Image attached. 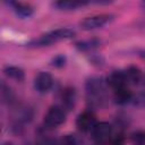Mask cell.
Listing matches in <instances>:
<instances>
[{"mask_svg": "<svg viewBox=\"0 0 145 145\" xmlns=\"http://www.w3.org/2000/svg\"><path fill=\"white\" fill-rule=\"evenodd\" d=\"M52 85H53V78L46 71H40L34 79V87L40 93L48 92L52 87Z\"/></svg>", "mask_w": 145, "mask_h": 145, "instance_id": "obj_6", "label": "cell"}, {"mask_svg": "<svg viewBox=\"0 0 145 145\" xmlns=\"http://www.w3.org/2000/svg\"><path fill=\"white\" fill-rule=\"evenodd\" d=\"M138 54H139L140 58L145 59V50H140V51H138Z\"/></svg>", "mask_w": 145, "mask_h": 145, "instance_id": "obj_18", "label": "cell"}, {"mask_svg": "<svg viewBox=\"0 0 145 145\" xmlns=\"http://www.w3.org/2000/svg\"><path fill=\"white\" fill-rule=\"evenodd\" d=\"M106 87V80H104L102 77L93 76L89 77L85 83V88L88 97L92 99H101L104 94Z\"/></svg>", "mask_w": 145, "mask_h": 145, "instance_id": "obj_3", "label": "cell"}, {"mask_svg": "<svg viewBox=\"0 0 145 145\" xmlns=\"http://www.w3.org/2000/svg\"><path fill=\"white\" fill-rule=\"evenodd\" d=\"M95 117L91 111H84L78 114L76 126L80 131H89L95 126Z\"/></svg>", "mask_w": 145, "mask_h": 145, "instance_id": "obj_7", "label": "cell"}, {"mask_svg": "<svg viewBox=\"0 0 145 145\" xmlns=\"http://www.w3.org/2000/svg\"><path fill=\"white\" fill-rule=\"evenodd\" d=\"M144 26H145V24H144Z\"/></svg>", "mask_w": 145, "mask_h": 145, "instance_id": "obj_20", "label": "cell"}, {"mask_svg": "<svg viewBox=\"0 0 145 145\" xmlns=\"http://www.w3.org/2000/svg\"><path fill=\"white\" fill-rule=\"evenodd\" d=\"M12 10L16 12V15L20 18H28L33 15V8L24 2H17V1H10L8 3Z\"/></svg>", "mask_w": 145, "mask_h": 145, "instance_id": "obj_11", "label": "cell"}, {"mask_svg": "<svg viewBox=\"0 0 145 145\" xmlns=\"http://www.w3.org/2000/svg\"><path fill=\"white\" fill-rule=\"evenodd\" d=\"M101 44V41L97 39H91V40H84V41H79L77 42L75 45L79 51L86 52V51H91L94 50L95 48H97Z\"/></svg>", "mask_w": 145, "mask_h": 145, "instance_id": "obj_14", "label": "cell"}, {"mask_svg": "<svg viewBox=\"0 0 145 145\" xmlns=\"http://www.w3.org/2000/svg\"><path fill=\"white\" fill-rule=\"evenodd\" d=\"M3 72L7 77H9L16 82H23L25 79L24 70L17 66H7L3 68Z\"/></svg>", "mask_w": 145, "mask_h": 145, "instance_id": "obj_13", "label": "cell"}, {"mask_svg": "<svg viewBox=\"0 0 145 145\" xmlns=\"http://www.w3.org/2000/svg\"><path fill=\"white\" fill-rule=\"evenodd\" d=\"M114 100L118 104H126L133 100V93L127 86L117 88L114 89Z\"/></svg>", "mask_w": 145, "mask_h": 145, "instance_id": "obj_12", "label": "cell"}, {"mask_svg": "<svg viewBox=\"0 0 145 145\" xmlns=\"http://www.w3.org/2000/svg\"><path fill=\"white\" fill-rule=\"evenodd\" d=\"M126 77H127V80L129 83H133V84H137L139 80H140V77H142V74H140V70L137 68V67H129L126 71Z\"/></svg>", "mask_w": 145, "mask_h": 145, "instance_id": "obj_15", "label": "cell"}, {"mask_svg": "<svg viewBox=\"0 0 145 145\" xmlns=\"http://www.w3.org/2000/svg\"><path fill=\"white\" fill-rule=\"evenodd\" d=\"M58 145H77V140H76V138L74 136L66 135V136H63L59 140V144Z\"/></svg>", "mask_w": 145, "mask_h": 145, "instance_id": "obj_16", "label": "cell"}, {"mask_svg": "<svg viewBox=\"0 0 145 145\" xmlns=\"http://www.w3.org/2000/svg\"><path fill=\"white\" fill-rule=\"evenodd\" d=\"M66 120V112L65 109L59 105L51 106L44 116V123L49 128H56L62 125Z\"/></svg>", "mask_w": 145, "mask_h": 145, "instance_id": "obj_4", "label": "cell"}, {"mask_svg": "<svg viewBox=\"0 0 145 145\" xmlns=\"http://www.w3.org/2000/svg\"><path fill=\"white\" fill-rule=\"evenodd\" d=\"M140 6H142V8H143V9L145 10V1H143V2L140 3Z\"/></svg>", "mask_w": 145, "mask_h": 145, "instance_id": "obj_19", "label": "cell"}, {"mask_svg": "<svg viewBox=\"0 0 145 145\" xmlns=\"http://www.w3.org/2000/svg\"><path fill=\"white\" fill-rule=\"evenodd\" d=\"M88 3H89L88 1H80V0H60V1L54 2L53 6L58 8L59 10L68 11V10H76Z\"/></svg>", "mask_w": 145, "mask_h": 145, "instance_id": "obj_10", "label": "cell"}, {"mask_svg": "<svg viewBox=\"0 0 145 145\" xmlns=\"http://www.w3.org/2000/svg\"><path fill=\"white\" fill-rule=\"evenodd\" d=\"M113 19L112 15L108 14H101V15H94L89 17H85L80 23L79 26L84 31H93L96 28H101L104 25L109 24Z\"/></svg>", "mask_w": 145, "mask_h": 145, "instance_id": "obj_2", "label": "cell"}, {"mask_svg": "<svg viewBox=\"0 0 145 145\" xmlns=\"http://www.w3.org/2000/svg\"><path fill=\"white\" fill-rule=\"evenodd\" d=\"M91 131H92V137L96 144L106 145L111 139L112 127L108 122H97L95 123V126Z\"/></svg>", "mask_w": 145, "mask_h": 145, "instance_id": "obj_5", "label": "cell"}, {"mask_svg": "<svg viewBox=\"0 0 145 145\" xmlns=\"http://www.w3.org/2000/svg\"><path fill=\"white\" fill-rule=\"evenodd\" d=\"M75 35V32L71 28L68 27H61V28H57L53 31H50L43 35H41L40 37L31 41L27 45L28 46H33V48H40V46H48L52 43L62 41V40H68L71 39Z\"/></svg>", "mask_w": 145, "mask_h": 145, "instance_id": "obj_1", "label": "cell"}, {"mask_svg": "<svg viewBox=\"0 0 145 145\" xmlns=\"http://www.w3.org/2000/svg\"><path fill=\"white\" fill-rule=\"evenodd\" d=\"M65 63H66V57L63 54H59V56H57L52 59V65L54 67L60 68V67H63Z\"/></svg>", "mask_w": 145, "mask_h": 145, "instance_id": "obj_17", "label": "cell"}, {"mask_svg": "<svg viewBox=\"0 0 145 145\" xmlns=\"http://www.w3.org/2000/svg\"><path fill=\"white\" fill-rule=\"evenodd\" d=\"M127 77H126V72L125 71H112L109 77L106 78V84L110 85L113 89L127 86Z\"/></svg>", "mask_w": 145, "mask_h": 145, "instance_id": "obj_8", "label": "cell"}, {"mask_svg": "<svg viewBox=\"0 0 145 145\" xmlns=\"http://www.w3.org/2000/svg\"><path fill=\"white\" fill-rule=\"evenodd\" d=\"M61 101H62V108L66 110H71L75 106L76 103V91L74 87H66L62 91L61 94Z\"/></svg>", "mask_w": 145, "mask_h": 145, "instance_id": "obj_9", "label": "cell"}]
</instances>
